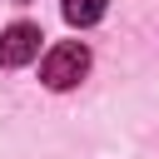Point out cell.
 <instances>
[{"label": "cell", "mask_w": 159, "mask_h": 159, "mask_svg": "<svg viewBox=\"0 0 159 159\" xmlns=\"http://www.w3.org/2000/svg\"><path fill=\"white\" fill-rule=\"evenodd\" d=\"M84 75H89V45L84 40H65L40 60V80L50 89H75Z\"/></svg>", "instance_id": "obj_1"}, {"label": "cell", "mask_w": 159, "mask_h": 159, "mask_svg": "<svg viewBox=\"0 0 159 159\" xmlns=\"http://www.w3.org/2000/svg\"><path fill=\"white\" fill-rule=\"evenodd\" d=\"M35 55H40V25L15 20V25H5V30H0V65H5V70L30 65Z\"/></svg>", "instance_id": "obj_2"}, {"label": "cell", "mask_w": 159, "mask_h": 159, "mask_svg": "<svg viewBox=\"0 0 159 159\" xmlns=\"http://www.w3.org/2000/svg\"><path fill=\"white\" fill-rule=\"evenodd\" d=\"M104 5H109V0H65V20L84 30V25H94V20L104 15Z\"/></svg>", "instance_id": "obj_3"}]
</instances>
